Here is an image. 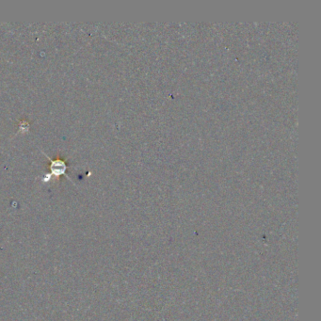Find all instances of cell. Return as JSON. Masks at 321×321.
<instances>
[{
    "label": "cell",
    "instance_id": "1",
    "mask_svg": "<svg viewBox=\"0 0 321 321\" xmlns=\"http://www.w3.org/2000/svg\"><path fill=\"white\" fill-rule=\"evenodd\" d=\"M65 170H66V166L63 160H61V159L52 160L51 171L54 174H56V175L64 174Z\"/></svg>",
    "mask_w": 321,
    "mask_h": 321
}]
</instances>
